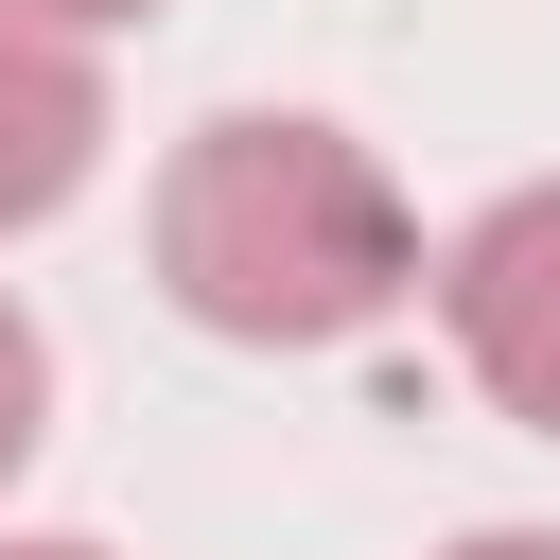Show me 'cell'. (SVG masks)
<instances>
[{
  "label": "cell",
  "mask_w": 560,
  "mask_h": 560,
  "mask_svg": "<svg viewBox=\"0 0 560 560\" xmlns=\"http://www.w3.org/2000/svg\"><path fill=\"white\" fill-rule=\"evenodd\" d=\"M455 560H560V542H542V525H490V542H455Z\"/></svg>",
  "instance_id": "6"
},
{
  "label": "cell",
  "mask_w": 560,
  "mask_h": 560,
  "mask_svg": "<svg viewBox=\"0 0 560 560\" xmlns=\"http://www.w3.org/2000/svg\"><path fill=\"white\" fill-rule=\"evenodd\" d=\"M0 560H105V542H0Z\"/></svg>",
  "instance_id": "7"
},
{
  "label": "cell",
  "mask_w": 560,
  "mask_h": 560,
  "mask_svg": "<svg viewBox=\"0 0 560 560\" xmlns=\"http://www.w3.org/2000/svg\"><path fill=\"white\" fill-rule=\"evenodd\" d=\"M88 158H105V70H88V35L35 18V0H0V228H52V210L88 192Z\"/></svg>",
  "instance_id": "3"
},
{
  "label": "cell",
  "mask_w": 560,
  "mask_h": 560,
  "mask_svg": "<svg viewBox=\"0 0 560 560\" xmlns=\"http://www.w3.org/2000/svg\"><path fill=\"white\" fill-rule=\"evenodd\" d=\"M35 18H70V35H122V18H158V0H35Z\"/></svg>",
  "instance_id": "5"
},
{
  "label": "cell",
  "mask_w": 560,
  "mask_h": 560,
  "mask_svg": "<svg viewBox=\"0 0 560 560\" xmlns=\"http://www.w3.org/2000/svg\"><path fill=\"white\" fill-rule=\"evenodd\" d=\"M438 332H455V368H472L525 438H560V175L490 192V210L438 245Z\"/></svg>",
  "instance_id": "2"
},
{
  "label": "cell",
  "mask_w": 560,
  "mask_h": 560,
  "mask_svg": "<svg viewBox=\"0 0 560 560\" xmlns=\"http://www.w3.org/2000/svg\"><path fill=\"white\" fill-rule=\"evenodd\" d=\"M35 420H52V350H35V315L0 298V490H18V455H35Z\"/></svg>",
  "instance_id": "4"
},
{
  "label": "cell",
  "mask_w": 560,
  "mask_h": 560,
  "mask_svg": "<svg viewBox=\"0 0 560 560\" xmlns=\"http://www.w3.org/2000/svg\"><path fill=\"white\" fill-rule=\"evenodd\" d=\"M158 280L228 350H332V332H368L420 280V228H402V192H385V158L350 122L228 105L158 175Z\"/></svg>",
  "instance_id": "1"
}]
</instances>
